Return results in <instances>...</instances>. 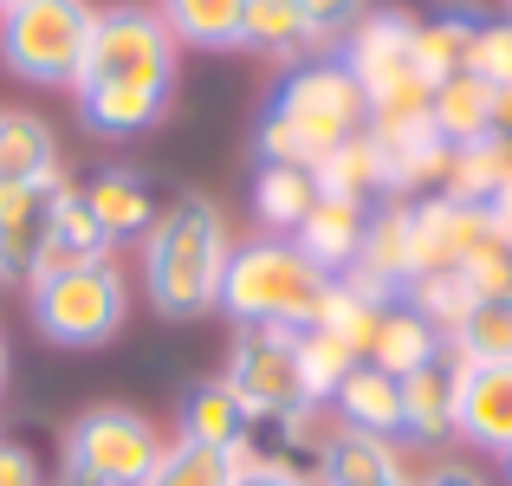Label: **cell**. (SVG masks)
<instances>
[{
    "mask_svg": "<svg viewBox=\"0 0 512 486\" xmlns=\"http://www.w3.org/2000/svg\"><path fill=\"white\" fill-rule=\"evenodd\" d=\"M312 182H318V195L363 201V208H370V201L383 195V156H376L370 137H350V143H338V150L312 169Z\"/></svg>",
    "mask_w": 512,
    "mask_h": 486,
    "instance_id": "cell-30",
    "label": "cell"
},
{
    "mask_svg": "<svg viewBox=\"0 0 512 486\" xmlns=\"http://www.w3.org/2000/svg\"><path fill=\"white\" fill-rule=\"evenodd\" d=\"M389 305H396V292H383L376 279H363V273H344V279H331V286H325V299H318V318H312V324H318V331H331L338 344H350V350L363 357Z\"/></svg>",
    "mask_w": 512,
    "mask_h": 486,
    "instance_id": "cell-19",
    "label": "cell"
},
{
    "mask_svg": "<svg viewBox=\"0 0 512 486\" xmlns=\"http://www.w3.org/2000/svg\"><path fill=\"white\" fill-rule=\"evenodd\" d=\"M357 350L338 344L331 331H318V324H305L299 331V396L312 402V409H331V396L344 389V376L357 370Z\"/></svg>",
    "mask_w": 512,
    "mask_h": 486,
    "instance_id": "cell-29",
    "label": "cell"
},
{
    "mask_svg": "<svg viewBox=\"0 0 512 486\" xmlns=\"http://www.w3.org/2000/svg\"><path fill=\"white\" fill-rule=\"evenodd\" d=\"M247 409L234 402V389L221 383V376H208V383H195L182 396V441H201V448H234V441H247Z\"/></svg>",
    "mask_w": 512,
    "mask_h": 486,
    "instance_id": "cell-27",
    "label": "cell"
},
{
    "mask_svg": "<svg viewBox=\"0 0 512 486\" xmlns=\"http://www.w3.org/2000/svg\"><path fill=\"white\" fill-rule=\"evenodd\" d=\"M85 201H91V214L104 221L111 240H143L156 227V201H150V188H143L137 169H104L98 182L85 188Z\"/></svg>",
    "mask_w": 512,
    "mask_h": 486,
    "instance_id": "cell-25",
    "label": "cell"
},
{
    "mask_svg": "<svg viewBox=\"0 0 512 486\" xmlns=\"http://www.w3.org/2000/svg\"><path fill=\"white\" fill-rule=\"evenodd\" d=\"M175 85H78V124L91 137H143L169 117Z\"/></svg>",
    "mask_w": 512,
    "mask_h": 486,
    "instance_id": "cell-15",
    "label": "cell"
},
{
    "mask_svg": "<svg viewBox=\"0 0 512 486\" xmlns=\"http://www.w3.org/2000/svg\"><path fill=\"white\" fill-rule=\"evenodd\" d=\"M506 175H512V143L506 137H480V143H461V150L448 156L441 195L467 201V208H487V201L506 188Z\"/></svg>",
    "mask_w": 512,
    "mask_h": 486,
    "instance_id": "cell-26",
    "label": "cell"
},
{
    "mask_svg": "<svg viewBox=\"0 0 512 486\" xmlns=\"http://www.w3.org/2000/svg\"><path fill=\"white\" fill-rule=\"evenodd\" d=\"M415 13L409 7H370L357 26H350V39H344V52H338V65L350 78L363 85V98H396V91H409V85H422L415 78Z\"/></svg>",
    "mask_w": 512,
    "mask_h": 486,
    "instance_id": "cell-9",
    "label": "cell"
},
{
    "mask_svg": "<svg viewBox=\"0 0 512 486\" xmlns=\"http://www.w3.org/2000/svg\"><path fill=\"white\" fill-rule=\"evenodd\" d=\"M402 486H415V480H402Z\"/></svg>",
    "mask_w": 512,
    "mask_h": 486,
    "instance_id": "cell-46",
    "label": "cell"
},
{
    "mask_svg": "<svg viewBox=\"0 0 512 486\" xmlns=\"http://www.w3.org/2000/svg\"><path fill=\"white\" fill-rule=\"evenodd\" d=\"M461 279H467L474 299H500V292H512V247L506 240H487V247L461 266Z\"/></svg>",
    "mask_w": 512,
    "mask_h": 486,
    "instance_id": "cell-36",
    "label": "cell"
},
{
    "mask_svg": "<svg viewBox=\"0 0 512 486\" xmlns=\"http://www.w3.org/2000/svg\"><path fill=\"white\" fill-rule=\"evenodd\" d=\"M474 26H480V13H441V20H422V26H415V78H422L428 91H435L441 78L461 72Z\"/></svg>",
    "mask_w": 512,
    "mask_h": 486,
    "instance_id": "cell-31",
    "label": "cell"
},
{
    "mask_svg": "<svg viewBox=\"0 0 512 486\" xmlns=\"http://www.w3.org/2000/svg\"><path fill=\"white\" fill-rule=\"evenodd\" d=\"M363 234H370V208L363 201H338V195H318L312 214L292 227V247L318 266L325 279H344L363 253Z\"/></svg>",
    "mask_w": 512,
    "mask_h": 486,
    "instance_id": "cell-13",
    "label": "cell"
},
{
    "mask_svg": "<svg viewBox=\"0 0 512 486\" xmlns=\"http://www.w3.org/2000/svg\"><path fill=\"white\" fill-rule=\"evenodd\" d=\"M506 247H512V240H506Z\"/></svg>",
    "mask_w": 512,
    "mask_h": 486,
    "instance_id": "cell-47",
    "label": "cell"
},
{
    "mask_svg": "<svg viewBox=\"0 0 512 486\" xmlns=\"http://www.w3.org/2000/svg\"><path fill=\"white\" fill-rule=\"evenodd\" d=\"M33 324L59 350H98L130 324V273L117 260L33 279Z\"/></svg>",
    "mask_w": 512,
    "mask_h": 486,
    "instance_id": "cell-5",
    "label": "cell"
},
{
    "mask_svg": "<svg viewBox=\"0 0 512 486\" xmlns=\"http://www.w3.org/2000/svg\"><path fill=\"white\" fill-rule=\"evenodd\" d=\"M500 461H506V486H512V448H506V454H500Z\"/></svg>",
    "mask_w": 512,
    "mask_h": 486,
    "instance_id": "cell-44",
    "label": "cell"
},
{
    "mask_svg": "<svg viewBox=\"0 0 512 486\" xmlns=\"http://www.w3.org/2000/svg\"><path fill=\"white\" fill-rule=\"evenodd\" d=\"M65 182H0V279H33L46 208Z\"/></svg>",
    "mask_w": 512,
    "mask_h": 486,
    "instance_id": "cell-16",
    "label": "cell"
},
{
    "mask_svg": "<svg viewBox=\"0 0 512 486\" xmlns=\"http://www.w3.org/2000/svg\"><path fill=\"white\" fill-rule=\"evenodd\" d=\"M331 279L305 260L292 240L260 234L247 247L227 253L221 273V312L240 324V331H305L318 318V299H325Z\"/></svg>",
    "mask_w": 512,
    "mask_h": 486,
    "instance_id": "cell-3",
    "label": "cell"
},
{
    "mask_svg": "<svg viewBox=\"0 0 512 486\" xmlns=\"http://www.w3.org/2000/svg\"><path fill=\"white\" fill-rule=\"evenodd\" d=\"M454 370H461V357H435L428 370L402 376V435L409 441H448L454 435Z\"/></svg>",
    "mask_w": 512,
    "mask_h": 486,
    "instance_id": "cell-22",
    "label": "cell"
},
{
    "mask_svg": "<svg viewBox=\"0 0 512 486\" xmlns=\"http://www.w3.org/2000/svg\"><path fill=\"white\" fill-rule=\"evenodd\" d=\"M506 7H512V0H506Z\"/></svg>",
    "mask_w": 512,
    "mask_h": 486,
    "instance_id": "cell-48",
    "label": "cell"
},
{
    "mask_svg": "<svg viewBox=\"0 0 512 486\" xmlns=\"http://www.w3.org/2000/svg\"><path fill=\"white\" fill-rule=\"evenodd\" d=\"M7 370L13 363H7V337H0V396H7Z\"/></svg>",
    "mask_w": 512,
    "mask_h": 486,
    "instance_id": "cell-43",
    "label": "cell"
},
{
    "mask_svg": "<svg viewBox=\"0 0 512 486\" xmlns=\"http://www.w3.org/2000/svg\"><path fill=\"white\" fill-rule=\"evenodd\" d=\"M156 20L169 26L175 46L240 52V20H247V0H156Z\"/></svg>",
    "mask_w": 512,
    "mask_h": 486,
    "instance_id": "cell-23",
    "label": "cell"
},
{
    "mask_svg": "<svg viewBox=\"0 0 512 486\" xmlns=\"http://www.w3.org/2000/svg\"><path fill=\"white\" fill-rule=\"evenodd\" d=\"M0 7H20V0H0Z\"/></svg>",
    "mask_w": 512,
    "mask_h": 486,
    "instance_id": "cell-45",
    "label": "cell"
},
{
    "mask_svg": "<svg viewBox=\"0 0 512 486\" xmlns=\"http://www.w3.org/2000/svg\"><path fill=\"white\" fill-rule=\"evenodd\" d=\"M240 52L273 65H305V59H331V46L318 39V26L305 20L299 0H247V20H240Z\"/></svg>",
    "mask_w": 512,
    "mask_h": 486,
    "instance_id": "cell-14",
    "label": "cell"
},
{
    "mask_svg": "<svg viewBox=\"0 0 512 486\" xmlns=\"http://www.w3.org/2000/svg\"><path fill=\"white\" fill-rule=\"evenodd\" d=\"M435 357H448V337H441L422 312H409L402 299L383 312V324H376V337H370V350H363V363H376L383 376H415V370H428Z\"/></svg>",
    "mask_w": 512,
    "mask_h": 486,
    "instance_id": "cell-20",
    "label": "cell"
},
{
    "mask_svg": "<svg viewBox=\"0 0 512 486\" xmlns=\"http://www.w3.org/2000/svg\"><path fill=\"white\" fill-rule=\"evenodd\" d=\"M454 435L487 454L512 448V363H461L454 370Z\"/></svg>",
    "mask_w": 512,
    "mask_h": 486,
    "instance_id": "cell-11",
    "label": "cell"
},
{
    "mask_svg": "<svg viewBox=\"0 0 512 486\" xmlns=\"http://www.w3.org/2000/svg\"><path fill=\"white\" fill-rule=\"evenodd\" d=\"M370 124V98L344 72L338 59H305L279 72V85L260 104V130H253V156L286 162V169H318L338 143L363 137Z\"/></svg>",
    "mask_w": 512,
    "mask_h": 486,
    "instance_id": "cell-1",
    "label": "cell"
},
{
    "mask_svg": "<svg viewBox=\"0 0 512 486\" xmlns=\"http://www.w3.org/2000/svg\"><path fill=\"white\" fill-rule=\"evenodd\" d=\"M117 253V240L104 234V221L91 214L85 188H59L46 208V240H39V260H33V279H52V273H78V266H104Z\"/></svg>",
    "mask_w": 512,
    "mask_h": 486,
    "instance_id": "cell-12",
    "label": "cell"
},
{
    "mask_svg": "<svg viewBox=\"0 0 512 486\" xmlns=\"http://www.w3.org/2000/svg\"><path fill=\"white\" fill-rule=\"evenodd\" d=\"M415 486H487V480H480L474 467H435V474H428V480H415Z\"/></svg>",
    "mask_w": 512,
    "mask_h": 486,
    "instance_id": "cell-41",
    "label": "cell"
},
{
    "mask_svg": "<svg viewBox=\"0 0 512 486\" xmlns=\"http://www.w3.org/2000/svg\"><path fill=\"white\" fill-rule=\"evenodd\" d=\"M318 182L312 169H286V162H260V182H253V214L273 227L279 240H292V227L312 214Z\"/></svg>",
    "mask_w": 512,
    "mask_h": 486,
    "instance_id": "cell-28",
    "label": "cell"
},
{
    "mask_svg": "<svg viewBox=\"0 0 512 486\" xmlns=\"http://www.w3.org/2000/svg\"><path fill=\"white\" fill-rule=\"evenodd\" d=\"M402 305H409V312H422L441 337H454V331H461V318L474 312V292H467L461 273H422V279H409V286H402Z\"/></svg>",
    "mask_w": 512,
    "mask_h": 486,
    "instance_id": "cell-34",
    "label": "cell"
},
{
    "mask_svg": "<svg viewBox=\"0 0 512 486\" xmlns=\"http://www.w3.org/2000/svg\"><path fill=\"white\" fill-rule=\"evenodd\" d=\"M234 486H312L299 474V467H286V461H260L253 474H234Z\"/></svg>",
    "mask_w": 512,
    "mask_h": 486,
    "instance_id": "cell-39",
    "label": "cell"
},
{
    "mask_svg": "<svg viewBox=\"0 0 512 486\" xmlns=\"http://www.w3.org/2000/svg\"><path fill=\"white\" fill-rule=\"evenodd\" d=\"M91 39L85 0H20L0 7V65L26 85H78Z\"/></svg>",
    "mask_w": 512,
    "mask_h": 486,
    "instance_id": "cell-6",
    "label": "cell"
},
{
    "mask_svg": "<svg viewBox=\"0 0 512 486\" xmlns=\"http://www.w3.org/2000/svg\"><path fill=\"white\" fill-rule=\"evenodd\" d=\"M331 409H338V428L396 441L402 435V376H383L376 363H357L344 376V389L331 396Z\"/></svg>",
    "mask_w": 512,
    "mask_h": 486,
    "instance_id": "cell-21",
    "label": "cell"
},
{
    "mask_svg": "<svg viewBox=\"0 0 512 486\" xmlns=\"http://www.w3.org/2000/svg\"><path fill=\"white\" fill-rule=\"evenodd\" d=\"M461 72L487 78L493 91H506V85H512V20H480V26H474Z\"/></svg>",
    "mask_w": 512,
    "mask_h": 486,
    "instance_id": "cell-35",
    "label": "cell"
},
{
    "mask_svg": "<svg viewBox=\"0 0 512 486\" xmlns=\"http://www.w3.org/2000/svg\"><path fill=\"white\" fill-rule=\"evenodd\" d=\"M428 124H435V137L448 143V150L480 143V137H500V91H493L487 78H474V72H454V78H441V85L428 91Z\"/></svg>",
    "mask_w": 512,
    "mask_h": 486,
    "instance_id": "cell-17",
    "label": "cell"
},
{
    "mask_svg": "<svg viewBox=\"0 0 512 486\" xmlns=\"http://www.w3.org/2000/svg\"><path fill=\"white\" fill-rule=\"evenodd\" d=\"M487 240H500L487 208H467V201H454V195L422 201V208H409V279L461 273Z\"/></svg>",
    "mask_w": 512,
    "mask_h": 486,
    "instance_id": "cell-10",
    "label": "cell"
},
{
    "mask_svg": "<svg viewBox=\"0 0 512 486\" xmlns=\"http://www.w3.org/2000/svg\"><path fill=\"white\" fill-rule=\"evenodd\" d=\"M299 7H305V20L318 26V39L338 46V39H350V26L370 13V0H299Z\"/></svg>",
    "mask_w": 512,
    "mask_h": 486,
    "instance_id": "cell-37",
    "label": "cell"
},
{
    "mask_svg": "<svg viewBox=\"0 0 512 486\" xmlns=\"http://www.w3.org/2000/svg\"><path fill=\"white\" fill-rule=\"evenodd\" d=\"M487 214H493V234L512 240V175H506V188H500V195L487 201Z\"/></svg>",
    "mask_w": 512,
    "mask_h": 486,
    "instance_id": "cell-40",
    "label": "cell"
},
{
    "mask_svg": "<svg viewBox=\"0 0 512 486\" xmlns=\"http://www.w3.org/2000/svg\"><path fill=\"white\" fill-rule=\"evenodd\" d=\"M175 52L182 46L156 20V7H104L91 13L78 85H175Z\"/></svg>",
    "mask_w": 512,
    "mask_h": 486,
    "instance_id": "cell-7",
    "label": "cell"
},
{
    "mask_svg": "<svg viewBox=\"0 0 512 486\" xmlns=\"http://www.w3.org/2000/svg\"><path fill=\"white\" fill-rule=\"evenodd\" d=\"M402 448L383 435H357V428H331L318 448V486H402Z\"/></svg>",
    "mask_w": 512,
    "mask_h": 486,
    "instance_id": "cell-18",
    "label": "cell"
},
{
    "mask_svg": "<svg viewBox=\"0 0 512 486\" xmlns=\"http://www.w3.org/2000/svg\"><path fill=\"white\" fill-rule=\"evenodd\" d=\"M0 182H65L52 124L33 111H0Z\"/></svg>",
    "mask_w": 512,
    "mask_h": 486,
    "instance_id": "cell-24",
    "label": "cell"
},
{
    "mask_svg": "<svg viewBox=\"0 0 512 486\" xmlns=\"http://www.w3.org/2000/svg\"><path fill=\"white\" fill-rule=\"evenodd\" d=\"M500 137H506V143H512V85H506V91H500Z\"/></svg>",
    "mask_w": 512,
    "mask_h": 486,
    "instance_id": "cell-42",
    "label": "cell"
},
{
    "mask_svg": "<svg viewBox=\"0 0 512 486\" xmlns=\"http://www.w3.org/2000/svg\"><path fill=\"white\" fill-rule=\"evenodd\" d=\"M0 486H39V461L20 441H0Z\"/></svg>",
    "mask_w": 512,
    "mask_h": 486,
    "instance_id": "cell-38",
    "label": "cell"
},
{
    "mask_svg": "<svg viewBox=\"0 0 512 486\" xmlns=\"http://www.w3.org/2000/svg\"><path fill=\"white\" fill-rule=\"evenodd\" d=\"M227 253H234V234H227V214L208 195L169 201L156 214V227L143 234V299L156 305V318L188 324L214 312Z\"/></svg>",
    "mask_w": 512,
    "mask_h": 486,
    "instance_id": "cell-2",
    "label": "cell"
},
{
    "mask_svg": "<svg viewBox=\"0 0 512 486\" xmlns=\"http://www.w3.org/2000/svg\"><path fill=\"white\" fill-rule=\"evenodd\" d=\"M448 350L461 363H512V292L474 299V312L461 318V331L448 337Z\"/></svg>",
    "mask_w": 512,
    "mask_h": 486,
    "instance_id": "cell-32",
    "label": "cell"
},
{
    "mask_svg": "<svg viewBox=\"0 0 512 486\" xmlns=\"http://www.w3.org/2000/svg\"><path fill=\"white\" fill-rule=\"evenodd\" d=\"M150 486H234V454L227 448H201V441H182L175 435L156 461Z\"/></svg>",
    "mask_w": 512,
    "mask_h": 486,
    "instance_id": "cell-33",
    "label": "cell"
},
{
    "mask_svg": "<svg viewBox=\"0 0 512 486\" xmlns=\"http://www.w3.org/2000/svg\"><path fill=\"white\" fill-rule=\"evenodd\" d=\"M169 441L156 435V422L124 402H98V409L72 415L59 441V474L65 486H150L156 461Z\"/></svg>",
    "mask_w": 512,
    "mask_h": 486,
    "instance_id": "cell-4",
    "label": "cell"
},
{
    "mask_svg": "<svg viewBox=\"0 0 512 486\" xmlns=\"http://www.w3.org/2000/svg\"><path fill=\"white\" fill-rule=\"evenodd\" d=\"M221 383L234 389L247 422H279L286 409H299V331H240Z\"/></svg>",
    "mask_w": 512,
    "mask_h": 486,
    "instance_id": "cell-8",
    "label": "cell"
}]
</instances>
